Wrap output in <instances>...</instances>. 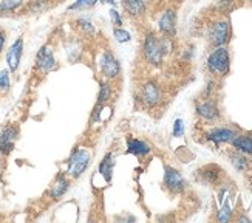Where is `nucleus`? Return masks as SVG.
Masks as SVG:
<instances>
[{"label": "nucleus", "mask_w": 252, "mask_h": 223, "mask_svg": "<svg viewBox=\"0 0 252 223\" xmlns=\"http://www.w3.org/2000/svg\"><path fill=\"white\" fill-rule=\"evenodd\" d=\"M232 214H234V208H232V203H231V195H227L223 203H220V209H218V214H217V220L218 222H229L232 219Z\"/></svg>", "instance_id": "24"}, {"label": "nucleus", "mask_w": 252, "mask_h": 223, "mask_svg": "<svg viewBox=\"0 0 252 223\" xmlns=\"http://www.w3.org/2000/svg\"><path fill=\"white\" fill-rule=\"evenodd\" d=\"M142 56L147 64L153 67H159L162 64V59L166 53L162 48V39L157 36V33H147L142 40Z\"/></svg>", "instance_id": "2"}, {"label": "nucleus", "mask_w": 252, "mask_h": 223, "mask_svg": "<svg viewBox=\"0 0 252 223\" xmlns=\"http://www.w3.org/2000/svg\"><path fill=\"white\" fill-rule=\"evenodd\" d=\"M11 88V72L8 69L0 70V95H6Z\"/></svg>", "instance_id": "27"}, {"label": "nucleus", "mask_w": 252, "mask_h": 223, "mask_svg": "<svg viewBox=\"0 0 252 223\" xmlns=\"http://www.w3.org/2000/svg\"><path fill=\"white\" fill-rule=\"evenodd\" d=\"M113 37L119 43H127L131 40V35L123 27H113Z\"/></svg>", "instance_id": "28"}, {"label": "nucleus", "mask_w": 252, "mask_h": 223, "mask_svg": "<svg viewBox=\"0 0 252 223\" xmlns=\"http://www.w3.org/2000/svg\"><path fill=\"white\" fill-rule=\"evenodd\" d=\"M196 110V115H198L200 118L206 119V121H217L218 118H220V110H218V106L217 103L214 101V99H209L206 98L204 101L198 103L195 107Z\"/></svg>", "instance_id": "14"}, {"label": "nucleus", "mask_w": 252, "mask_h": 223, "mask_svg": "<svg viewBox=\"0 0 252 223\" xmlns=\"http://www.w3.org/2000/svg\"><path fill=\"white\" fill-rule=\"evenodd\" d=\"M99 3V0H74L71 5H68L67 11L73 13V11H85V9H92Z\"/></svg>", "instance_id": "26"}, {"label": "nucleus", "mask_w": 252, "mask_h": 223, "mask_svg": "<svg viewBox=\"0 0 252 223\" xmlns=\"http://www.w3.org/2000/svg\"><path fill=\"white\" fill-rule=\"evenodd\" d=\"M113 98V87L110 84V81L105 79L99 82V93H97V99H96V106H107L112 101Z\"/></svg>", "instance_id": "21"}, {"label": "nucleus", "mask_w": 252, "mask_h": 223, "mask_svg": "<svg viewBox=\"0 0 252 223\" xmlns=\"http://www.w3.org/2000/svg\"><path fill=\"white\" fill-rule=\"evenodd\" d=\"M24 5L25 0H0V14H13Z\"/></svg>", "instance_id": "25"}, {"label": "nucleus", "mask_w": 252, "mask_h": 223, "mask_svg": "<svg viewBox=\"0 0 252 223\" xmlns=\"http://www.w3.org/2000/svg\"><path fill=\"white\" fill-rule=\"evenodd\" d=\"M97 65H99L101 74L108 81H115L121 76V62H119L116 54L110 48H105L101 53L99 59H97Z\"/></svg>", "instance_id": "4"}, {"label": "nucleus", "mask_w": 252, "mask_h": 223, "mask_svg": "<svg viewBox=\"0 0 252 223\" xmlns=\"http://www.w3.org/2000/svg\"><path fill=\"white\" fill-rule=\"evenodd\" d=\"M237 6V0H218L217 9H220L221 13H231V11Z\"/></svg>", "instance_id": "29"}, {"label": "nucleus", "mask_w": 252, "mask_h": 223, "mask_svg": "<svg viewBox=\"0 0 252 223\" xmlns=\"http://www.w3.org/2000/svg\"><path fill=\"white\" fill-rule=\"evenodd\" d=\"M237 137V130L232 127H214L209 132L206 133V140L214 143L215 146H220V144H226V143H231L234 138Z\"/></svg>", "instance_id": "12"}, {"label": "nucleus", "mask_w": 252, "mask_h": 223, "mask_svg": "<svg viewBox=\"0 0 252 223\" xmlns=\"http://www.w3.org/2000/svg\"><path fill=\"white\" fill-rule=\"evenodd\" d=\"M19 137H20V129L17 124H6L0 130V155L2 157H8L14 150Z\"/></svg>", "instance_id": "7"}, {"label": "nucleus", "mask_w": 252, "mask_h": 223, "mask_svg": "<svg viewBox=\"0 0 252 223\" xmlns=\"http://www.w3.org/2000/svg\"><path fill=\"white\" fill-rule=\"evenodd\" d=\"M214 87H215V82H214V81H207L206 88H204V96H206V98H209V96H211V93L214 92Z\"/></svg>", "instance_id": "33"}, {"label": "nucleus", "mask_w": 252, "mask_h": 223, "mask_svg": "<svg viewBox=\"0 0 252 223\" xmlns=\"http://www.w3.org/2000/svg\"><path fill=\"white\" fill-rule=\"evenodd\" d=\"M249 2H251V3H252V0H249Z\"/></svg>", "instance_id": "36"}, {"label": "nucleus", "mask_w": 252, "mask_h": 223, "mask_svg": "<svg viewBox=\"0 0 252 223\" xmlns=\"http://www.w3.org/2000/svg\"><path fill=\"white\" fill-rule=\"evenodd\" d=\"M231 24H229L227 19H218L214 24L209 27V31H207V37H209L211 45L215 47H226L227 42L231 40Z\"/></svg>", "instance_id": "5"}, {"label": "nucleus", "mask_w": 252, "mask_h": 223, "mask_svg": "<svg viewBox=\"0 0 252 223\" xmlns=\"http://www.w3.org/2000/svg\"><path fill=\"white\" fill-rule=\"evenodd\" d=\"M108 16H110V22H112L113 27H123L124 25V17L116 8H112L110 11H108Z\"/></svg>", "instance_id": "30"}, {"label": "nucleus", "mask_w": 252, "mask_h": 223, "mask_svg": "<svg viewBox=\"0 0 252 223\" xmlns=\"http://www.w3.org/2000/svg\"><path fill=\"white\" fill-rule=\"evenodd\" d=\"M172 135H173L175 138H181V137L184 135V122H183V119H181V118L175 119V122H173V130H172Z\"/></svg>", "instance_id": "31"}, {"label": "nucleus", "mask_w": 252, "mask_h": 223, "mask_svg": "<svg viewBox=\"0 0 252 223\" xmlns=\"http://www.w3.org/2000/svg\"><path fill=\"white\" fill-rule=\"evenodd\" d=\"M115 166H116V161H115L113 153L112 152H107L104 155V158L101 160L99 166H97V174H99L104 178L105 183H110L112 182Z\"/></svg>", "instance_id": "17"}, {"label": "nucleus", "mask_w": 252, "mask_h": 223, "mask_svg": "<svg viewBox=\"0 0 252 223\" xmlns=\"http://www.w3.org/2000/svg\"><path fill=\"white\" fill-rule=\"evenodd\" d=\"M99 3H104V5H112L113 8L118 5V0H99Z\"/></svg>", "instance_id": "34"}, {"label": "nucleus", "mask_w": 252, "mask_h": 223, "mask_svg": "<svg viewBox=\"0 0 252 223\" xmlns=\"http://www.w3.org/2000/svg\"><path fill=\"white\" fill-rule=\"evenodd\" d=\"M152 152L150 144L144 140H138L133 137H127L126 140V153H131L135 157H147Z\"/></svg>", "instance_id": "16"}, {"label": "nucleus", "mask_w": 252, "mask_h": 223, "mask_svg": "<svg viewBox=\"0 0 252 223\" xmlns=\"http://www.w3.org/2000/svg\"><path fill=\"white\" fill-rule=\"evenodd\" d=\"M144 2H147V3H150V2H155V0H144Z\"/></svg>", "instance_id": "35"}, {"label": "nucleus", "mask_w": 252, "mask_h": 223, "mask_svg": "<svg viewBox=\"0 0 252 223\" xmlns=\"http://www.w3.org/2000/svg\"><path fill=\"white\" fill-rule=\"evenodd\" d=\"M229 160H231L232 166L235 167V171L238 172H246L249 167H251V163L248 160V155L242 153V152H232L229 155Z\"/></svg>", "instance_id": "23"}, {"label": "nucleus", "mask_w": 252, "mask_h": 223, "mask_svg": "<svg viewBox=\"0 0 252 223\" xmlns=\"http://www.w3.org/2000/svg\"><path fill=\"white\" fill-rule=\"evenodd\" d=\"M74 27L76 30H78L82 36H87V37H93L96 35V27L93 25V22L90 19H87V17H79V19H76L74 22Z\"/></svg>", "instance_id": "22"}, {"label": "nucleus", "mask_w": 252, "mask_h": 223, "mask_svg": "<svg viewBox=\"0 0 252 223\" xmlns=\"http://www.w3.org/2000/svg\"><path fill=\"white\" fill-rule=\"evenodd\" d=\"M90 164H92L90 150L82 146H78L70 153V157L67 160V171H65V174L70 177V180H78V178H81L87 172Z\"/></svg>", "instance_id": "1"}, {"label": "nucleus", "mask_w": 252, "mask_h": 223, "mask_svg": "<svg viewBox=\"0 0 252 223\" xmlns=\"http://www.w3.org/2000/svg\"><path fill=\"white\" fill-rule=\"evenodd\" d=\"M68 189H70V177L65 172H59L48 189V197L51 200H59L68 192Z\"/></svg>", "instance_id": "13"}, {"label": "nucleus", "mask_w": 252, "mask_h": 223, "mask_svg": "<svg viewBox=\"0 0 252 223\" xmlns=\"http://www.w3.org/2000/svg\"><path fill=\"white\" fill-rule=\"evenodd\" d=\"M207 70L214 76H226L231 70V54L226 47H215L212 53L207 56L206 62Z\"/></svg>", "instance_id": "3"}, {"label": "nucleus", "mask_w": 252, "mask_h": 223, "mask_svg": "<svg viewBox=\"0 0 252 223\" xmlns=\"http://www.w3.org/2000/svg\"><path fill=\"white\" fill-rule=\"evenodd\" d=\"M5 43H6V31L0 30V54H2L5 50Z\"/></svg>", "instance_id": "32"}, {"label": "nucleus", "mask_w": 252, "mask_h": 223, "mask_svg": "<svg viewBox=\"0 0 252 223\" xmlns=\"http://www.w3.org/2000/svg\"><path fill=\"white\" fill-rule=\"evenodd\" d=\"M121 8L131 19H139L147 13V2L144 0H121Z\"/></svg>", "instance_id": "15"}, {"label": "nucleus", "mask_w": 252, "mask_h": 223, "mask_svg": "<svg viewBox=\"0 0 252 223\" xmlns=\"http://www.w3.org/2000/svg\"><path fill=\"white\" fill-rule=\"evenodd\" d=\"M24 37H17L13 43L9 45V48L6 50V56H5V61H6V67L11 73H16L20 67L22 62V56H24Z\"/></svg>", "instance_id": "8"}, {"label": "nucleus", "mask_w": 252, "mask_h": 223, "mask_svg": "<svg viewBox=\"0 0 252 223\" xmlns=\"http://www.w3.org/2000/svg\"><path fill=\"white\" fill-rule=\"evenodd\" d=\"M53 6V0H28L22 6L25 14H42Z\"/></svg>", "instance_id": "20"}, {"label": "nucleus", "mask_w": 252, "mask_h": 223, "mask_svg": "<svg viewBox=\"0 0 252 223\" xmlns=\"http://www.w3.org/2000/svg\"><path fill=\"white\" fill-rule=\"evenodd\" d=\"M234 150L245 155H252V133H237V137L231 141Z\"/></svg>", "instance_id": "19"}, {"label": "nucleus", "mask_w": 252, "mask_h": 223, "mask_svg": "<svg viewBox=\"0 0 252 223\" xmlns=\"http://www.w3.org/2000/svg\"><path fill=\"white\" fill-rule=\"evenodd\" d=\"M141 99L147 107H157L161 103V88L155 81H147L141 87Z\"/></svg>", "instance_id": "11"}, {"label": "nucleus", "mask_w": 252, "mask_h": 223, "mask_svg": "<svg viewBox=\"0 0 252 223\" xmlns=\"http://www.w3.org/2000/svg\"><path fill=\"white\" fill-rule=\"evenodd\" d=\"M177 9L175 8H167L164 9V13L158 19V30L162 36L173 37L177 35Z\"/></svg>", "instance_id": "10"}, {"label": "nucleus", "mask_w": 252, "mask_h": 223, "mask_svg": "<svg viewBox=\"0 0 252 223\" xmlns=\"http://www.w3.org/2000/svg\"><path fill=\"white\" fill-rule=\"evenodd\" d=\"M34 62H36V70L43 74L58 70V67H59L56 56H54V50L50 45H42L39 48Z\"/></svg>", "instance_id": "6"}, {"label": "nucleus", "mask_w": 252, "mask_h": 223, "mask_svg": "<svg viewBox=\"0 0 252 223\" xmlns=\"http://www.w3.org/2000/svg\"><path fill=\"white\" fill-rule=\"evenodd\" d=\"M198 177H200V180L206 185H217L218 182H220L221 169L215 164L204 166L198 171Z\"/></svg>", "instance_id": "18"}, {"label": "nucleus", "mask_w": 252, "mask_h": 223, "mask_svg": "<svg viewBox=\"0 0 252 223\" xmlns=\"http://www.w3.org/2000/svg\"><path fill=\"white\" fill-rule=\"evenodd\" d=\"M164 186H166L172 194H181L186 189V180L180 171L172 166L164 167Z\"/></svg>", "instance_id": "9"}]
</instances>
